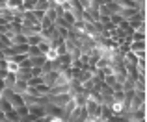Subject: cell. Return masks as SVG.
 <instances>
[{"instance_id":"6da1fadb","label":"cell","mask_w":147,"mask_h":122,"mask_svg":"<svg viewBox=\"0 0 147 122\" xmlns=\"http://www.w3.org/2000/svg\"><path fill=\"white\" fill-rule=\"evenodd\" d=\"M28 113L34 117V119H43V117H47V113H45V105H39V104L28 105Z\"/></svg>"},{"instance_id":"7a4b0ae2","label":"cell","mask_w":147,"mask_h":122,"mask_svg":"<svg viewBox=\"0 0 147 122\" xmlns=\"http://www.w3.org/2000/svg\"><path fill=\"white\" fill-rule=\"evenodd\" d=\"M136 13H138L136 7H121V11H119V15L123 17V21H129V19H132Z\"/></svg>"},{"instance_id":"3957f363","label":"cell","mask_w":147,"mask_h":122,"mask_svg":"<svg viewBox=\"0 0 147 122\" xmlns=\"http://www.w3.org/2000/svg\"><path fill=\"white\" fill-rule=\"evenodd\" d=\"M41 35H37V33H32V35L26 37V43H28V46H37V44L41 43Z\"/></svg>"},{"instance_id":"277c9868","label":"cell","mask_w":147,"mask_h":122,"mask_svg":"<svg viewBox=\"0 0 147 122\" xmlns=\"http://www.w3.org/2000/svg\"><path fill=\"white\" fill-rule=\"evenodd\" d=\"M11 44H28V43H26V35H22V33L13 35V37H11Z\"/></svg>"},{"instance_id":"5b68a950","label":"cell","mask_w":147,"mask_h":122,"mask_svg":"<svg viewBox=\"0 0 147 122\" xmlns=\"http://www.w3.org/2000/svg\"><path fill=\"white\" fill-rule=\"evenodd\" d=\"M130 39L132 41H145V30H136V32H132Z\"/></svg>"},{"instance_id":"8992f818","label":"cell","mask_w":147,"mask_h":122,"mask_svg":"<svg viewBox=\"0 0 147 122\" xmlns=\"http://www.w3.org/2000/svg\"><path fill=\"white\" fill-rule=\"evenodd\" d=\"M6 120H9V122H19V120H21V117L17 115V111H15V109H9V111L6 113Z\"/></svg>"},{"instance_id":"52a82bcc","label":"cell","mask_w":147,"mask_h":122,"mask_svg":"<svg viewBox=\"0 0 147 122\" xmlns=\"http://www.w3.org/2000/svg\"><path fill=\"white\" fill-rule=\"evenodd\" d=\"M22 9L24 11H34L36 9V0H22Z\"/></svg>"},{"instance_id":"ba28073f","label":"cell","mask_w":147,"mask_h":122,"mask_svg":"<svg viewBox=\"0 0 147 122\" xmlns=\"http://www.w3.org/2000/svg\"><path fill=\"white\" fill-rule=\"evenodd\" d=\"M110 22H112V24H115V26H119V24L123 22V17H121L119 13H115V15H110Z\"/></svg>"},{"instance_id":"9c48e42d","label":"cell","mask_w":147,"mask_h":122,"mask_svg":"<svg viewBox=\"0 0 147 122\" xmlns=\"http://www.w3.org/2000/svg\"><path fill=\"white\" fill-rule=\"evenodd\" d=\"M37 56H43L39 52V48H37V46H30L28 48V58H37Z\"/></svg>"},{"instance_id":"30bf717a","label":"cell","mask_w":147,"mask_h":122,"mask_svg":"<svg viewBox=\"0 0 147 122\" xmlns=\"http://www.w3.org/2000/svg\"><path fill=\"white\" fill-rule=\"evenodd\" d=\"M15 111H17L19 117H26V115H28V105H21V107H17Z\"/></svg>"},{"instance_id":"8fae6325","label":"cell","mask_w":147,"mask_h":122,"mask_svg":"<svg viewBox=\"0 0 147 122\" xmlns=\"http://www.w3.org/2000/svg\"><path fill=\"white\" fill-rule=\"evenodd\" d=\"M6 74H7V70H6V68H0V80H4V78H6Z\"/></svg>"},{"instance_id":"7c38bea8","label":"cell","mask_w":147,"mask_h":122,"mask_svg":"<svg viewBox=\"0 0 147 122\" xmlns=\"http://www.w3.org/2000/svg\"><path fill=\"white\" fill-rule=\"evenodd\" d=\"M4 89H6V83H4V80H0V93H2Z\"/></svg>"},{"instance_id":"4fadbf2b","label":"cell","mask_w":147,"mask_h":122,"mask_svg":"<svg viewBox=\"0 0 147 122\" xmlns=\"http://www.w3.org/2000/svg\"><path fill=\"white\" fill-rule=\"evenodd\" d=\"M4 119H6V113H4V111H0V122H2Z\"/></svg>"},{"instance_id":"5bb4252c","label":"cell","mask_w":147,"mask_h":122,"mask_svg":"<svg viewBox=\"0 0 147 122\" xmlns=\"http://www.w3.org/2000/svg\"><path fill=\"white\" fill-rule=\"evenodd\" d=\"M0 59H4V54H2V50H0Z\"/></svg>"}]
</instances>
